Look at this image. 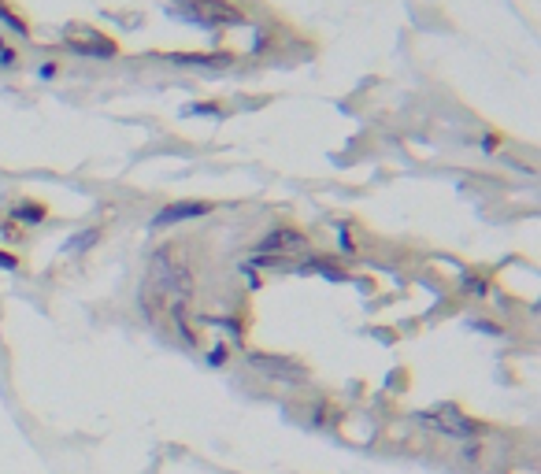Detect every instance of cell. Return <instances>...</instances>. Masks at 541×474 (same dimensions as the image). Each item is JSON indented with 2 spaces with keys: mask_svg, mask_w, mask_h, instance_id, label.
Instances as JSON below:
<instances>
[{
  "mask_svg": "<svg viewBox=\"0 0 541 474\" xmlns=\"http://www.w3.org/2000/svg\"><path fill=\"white\" fill-rule=\"evenodd\" d=\"M0 271H19V259L11 252H0Z\"/></svg>",
  "mask_w": 541,
  "mask_h": 474,
  "instance_id": "obj_9",
  "label": "cell"
},
{
  "mask_svg": "<svg viewBox=\"0 0 541 474\" xmlns=\"http://www.w3.org/2000/svg\"><path fill=\"white\" fill-rule=\"evenodd\" d=\"M41 78H56V63H45V67H38Z\"/></svg>",
  "mask_w": 541,
  "mask_h": 474,
  "instance_id": "obj_12",
  "label": "cell"
},
{
  "mask_svg": "<svg viewBox=\"0 0 541 474\" xmlns=\"http://www.w3.org/2000/svg\"><path fill=\"white\" fill-rule=\"evenodd\" d=\"M301 244H304V234H297V230H271L256 249L267 256V252H293V249H301Z\"/></svg>",
  "mask_w": 541,
  "mask_h": 474,
  "instance_id": "obj_3",
  "label": "cell"
},
{
  "mask_svg": "<svg viewBox=\"0 0 541 474\" xmlns=\"http://www.w3.org/2000/svg\"><path fill=\"white\" fill-rule=\"evenodd\" d=\"M415 422L423 430H430L437 437H452V441H474L482 434V422L467 419L460 407H452V404H441V407H434V412H419Z\"/></svg>",
  "mask_w": 541,
  "mask_h": 474,
  "instance_id": "obj_1",
  "label": "cell"
},
{
  "mask_svg": "<svg viewBox=\"0 0 541 474\" xmlns=\"http://www.w3.org/2000/svg\"><path fill=\"white\" fill-rule=\"evenodd\" d=\"M15 63H19V52H11V48H4V52H0V67H15Z\"/></svg>",
  "mask_w": 541,
  "mask_h": 474,
  "instance_id": "obj_10",
  "label": "cell"
},
{
  "mask_svg": "<svg viewBox=\"0 0 541 474\" xmlns=\"http://www.w3.org/2000/svg\"><path fill=\"white\" fill-rule=\"evenodd\" d=\"M208 211H211L208 201H178V204L163 208L160 215L152 219V226L160 230V226H174V222H186V219H201V215H208Z\"/></svg>",
  "mask_w": 541,
  "mask_h": 474,
  "instance_id": "obj_2",
  "label": "cell"
},
{
  "mask_svg": "<svg viewBox=\"0 0 541 474\" xmlns=\"http://www.w3.org/2000/svg\"><path fill=\"white\" fill-rule=\"evenodd\" d=\"M96 237H101V230H86V234L71 237V241H67V252H86V249H89V244H93Z\"/></svg>",
  "mask_w": 541,
  "mask_h": 474,
  "instance_id": "obj_7",
  "label": "cell"
},
{
  "mask_svg": "<svg viewBox=\"0 0 541 474\" xmlns=\"http://www.w3.org/2000/svg\"><path fill=\"white\" fill-rule=\"evenodd\" d=\"M45 204H19V208H11V219H19V222H45Z\"/></svg>",
  "mask_w": 541,
  "mask_h": 474,
  "instance_id": "obj_5",
  "label": "cell"
},
{
  "mask_svg": "<svg viewBox=\"0 0 541 474\" xmlns=\"http://www.w3.org/2000/svg\"><path fill=\"white\" fill-rule=\"evenodd\" d=\"M216 104H193V108H186V115H216Z\"/></svg>",
  "mask_w": 541,
  "mask_h": 474,
  "instance_id": "obj_8",
  "label": "cell"
},
{
  "mask_svg": "<svg viewBox=\"0 0 541 474\" xmlns=\"http://www.w3.org/2000/svg\"><path fill=\"white\" fill-rule=\"evenodd\" d=\"M0 23H4V26H11L15 30V34H23V38H30V26L19 19V15H15L11 8H4V4H0Z\"/></svg>",
  "mask_w": 541,
  "mask_h": 474,
  "instance_id": "obj_6",
  "label": "cell"
},
{
  "mask_svg": "<svg viewBox=\"0 0 541 474\" xmlns=\"http://www.w3.org/2000/svg\"><path fill=\"white\" fill-rule=\"evenodd\" d=\"M208 363H211V367H219V363H226V349L219 345L216 352H211V356H208Z\"/></svg>",
  "mask_w": 541,
  "mask_h": 474,
  "instance_id": "obj_11",
  "label": "cell"
},
{
  "mask_svg": "<svg viewBox=\"0 0 541 474\" xmlns=\"http://www.w3.org/2000/svg\"><path fill=\"white\" fill-rule=\"evenodd\" d=\"M74 52H82V56H111L116 52V45L111 41H67Z\"/></svg>",
  "mask_w": 541,
  "mask_h": 474,
  "instance_id": "obj_4",
  "label": "cell"
},
{
  "mask_svg": "<svg viewBox=\"0 0 541 474\" xmlns=\"http://www.w3.org/2000/svg\"><path fill=\"white\" fill-rule=\"evenodd\" d=\"M0 52H4V38H0Z\"/></svg>",
  "mask_w": 541,
  "mask_h": 474,
  "instance_id": "obj_13",
  "label": "cell"
}]
</instances>
